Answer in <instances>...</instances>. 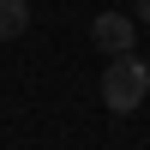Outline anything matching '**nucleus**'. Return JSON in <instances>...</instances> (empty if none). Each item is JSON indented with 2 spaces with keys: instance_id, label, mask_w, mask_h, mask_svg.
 I'll use <instances>...</instances> for the list:
<instances>
[{
  "instance_id": "obj_3",
  "label": "nucleus",
  "mask_w": 150,
  "mask_h": 150,
  "mask_svg": "<svg viewBox=\"0 0 150 150\" xmlns=\"http://www.w3.org/2000/svg\"><path fill=\"white\" fill-rule=\"evenodd\" d=\"M30 30V0H0V42Z\"/></svg>"
},
{
  "instance_id": "obj_4",
  "label": "nucleus",
  "mask_w": 150,
  "mask_h": 150,
  "mask_svg": "<svg viewBox=\"0 0 150 150\" xmlns=\"http://www.w3.org/2000/svg\"><path fill=\"white\" fill-rule=\"evenodd\" d=\"M132 18H138V24H150V0H138V6H132Z\"/></svg>"
},
{
  "instance_id": "obj_2",
  "label": "nucleus",
  "mask_w": 150,
  "mask_h": 150,
  "mask_svg": "<svg viewBox=\"0 0 150 150\" xmlns=\"http://www.w3.org/2000/svg\"><path fill=\"white\" fill-rule=\"evenodd\" d=\"M90 42L102 48V54H126V48L138 42V18H132V12H96L90 18Z\"/></svg>"
},
{
  "instance_id": "obj_1",
  "label": "nucleus",
  "mask_w": 150,
  "mask_h": 150,
  "mask_svg": "<svg viewBox=\"0 0 150 150\" xmlns=\"http://www.w3.org/2000/svg\"><path fill=\"white\" fill-rule=\"evenodd\" d=\"M144 96H150V66L138 54H114L102 66V108L108 114H132V108H144Z\"/></svg>"
}]
</instances>
